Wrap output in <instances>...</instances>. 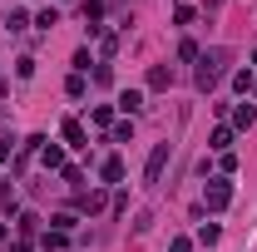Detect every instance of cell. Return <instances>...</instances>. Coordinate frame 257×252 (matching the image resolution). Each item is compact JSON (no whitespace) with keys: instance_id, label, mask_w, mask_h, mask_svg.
<instances>
[{"instance_id":"4fadbf2b","label":"cell","mask_w":257,"mask_h":252,"mask_svg":"<svg viewBox=\"0 0 257 252\" xmlns=\"http://www.w3.org/2000/svg\"><path fill=\"white\" fill-rule=\"evenodd\" d=\"M0 242H5V227H0Z\"/></svg>"},{"instance_id":"ba28073f","label":"cell","mask_w":257,"mask_h":252,"mask_svg":"<svg viewBox=\"0 0 257 252\" xmlns=\"http://www.w3.org/2000/svg\"><path fill=\"white\" fill-rule=\"evenodd\" d=\"M232 119H237V129H247V124L257 119V109H252V104H237V114H232Z\"/></svg>"},{"instance_id":"6da1fadb","label":"cell","mask_w":257,"mask_h":252,"mask_svg":"<svg viewBox=\"0 0 257 252\" xmlns=\"http://www.w3.org/2000/svg\"><path fill=\"white\" fill-rule=\"evenodd\" d=\"M223 64H227V50H213V55H203V69H198V89H213V84L223 79Z\"/></svg>"},{"instance_id":"3957f363","label":"cell","mask_w":257,"mask_h":252,"mask_svg":"<svg viewBox=\"0 0 257 252\" xmlns=\"http://www.w3.org/2000/svg\"><path fill=\"white\" fill-rule=\"evenodd\" d=\"M227 198H232V188H227V183H213V188H208V208H213V213H223Z\"/></svg>"},{"instance_id":"30bf717a","label":"cell","mask_w":257,"mask_h":252,"mask_svg":"<svg viewBox=\"0 0 257 252\" xmlns=\"http://www.w3.org/2000/svg\"><path fill=\"white\" fill-rule=\"evenodd\" d=\"M64 242H69V237H64L60 227H55V232H45V247H50V252H64Z\"/></svg>"},{"instance_id":"52a82bcc","label":"cell","mask_w":257,"mask_h":252,"mask_svg":"<svg viewBox=\"0 0 257 252\" xmlns=\"http://www.w3.org/2000/svg\"><path fill=\"white\" fill-rule=\"evenodd\" d=\"M99 173H104V183H119V178H124V163H119V158H104Z\"/></svg>"},{"instance_id":"277c9868","label":"cell","mask_w":257,"mask_h":252,"mask_svg":"<svg viewBox=\"0 0 257 252\" xmlns=\"http://www.w3.org/2000/svg\"><path fill=\"white\" fill-rule=\"evenodd\" d=\"M64 144H69V149H84V129H79V119H64Z\"/></svg>"},{"instance_id":"8fae6325","label":"cell","mask_w":257,"mask_h":252,"mask_svg":"<svg viewBox=\"0 0 257 252\" xmlns=\"http://www.w3.org/2000/svg\"><path fill=\"white\" fill-rule=\"evenodd\" d=\"M232 144V129H213V149H227Z\"/></svg>"},{"instance_id":"7a4b0ae2","label":"cell","mask_w":257,"mask_h":252,"mask_svg":"<svg viewBox=\"0 0 257 252\" xmlns=\"http://www.w3.org/2000/svg\"><path fill=\"white\" fill-rule=\"evenodd\" d=\"M163 163H168V144H159L154 154H149V183H159V173H163Z\"/></svg>"},{"instance_id":"5bb4252c","label":"cell","mask_w":257,"mask_h":252,"mask_svg":"<svg viewBox=\"0 0 257 252\" xmlns=\"http://www.w3.org/2000/svg\"><path fill=\"white\" fill-rule=\"evenodd\" d=\"M252 64H257V55H252Z\"/></svg>"},{"instance_id":"8992f818","label":"cell","mask_w":257,"mask_h":252,"mask_svg":"<svg viewBox=\"0 0 257 252\" xmlns=\"http://www.w3.org/2000/svg\"><path fill=\"white\" fill-rule=\"evenodd\" d=\"M35 25H40V30H55V25H60V10H55V5H45V10L35 15Z\"/></svg>"},{"instance_id":"9c48e42d","label":"cell","mask_w":257,"mask_h":252,"mask_svg":"<svg viewBox=\"0 0 257 252\" xmlns=\"http://www.w3.org/2000/svg\"><path fill=\"white\" fill-rule=\"evenodd\" d=\"M149 84H154V89H168V84H173V74H168V69H163V64H159V69L149 74Z\"/></svg>"},{"instance_id":"7c38bea8","label":"cell","mask_w":257,"mask_h":252,"mask_svg":"<svg viewBox=\"0 0 257 252\" xmlns=\"http://www.w3.org/2000/svg\"><path fill=\"white\" fill-rule=\"evenodd\" d=\"M5 158H10V144H5V139H0V163H5Z\"/></svg>"},{"instance_id":"5b68a950","label":"cell","mask_w":257,"mask_h":252,"mask_svg":"<svg viewBox=\"0 0 257 252\" xmlns=\"http://www.w3.org/2000/svg\"><path fill=\"white\" fill-rule=\"evenodd\" d=\"M119 109H124V114H139V109H144V94H139V89H124V94H119Z\"/></svg>"}]
</instances>
